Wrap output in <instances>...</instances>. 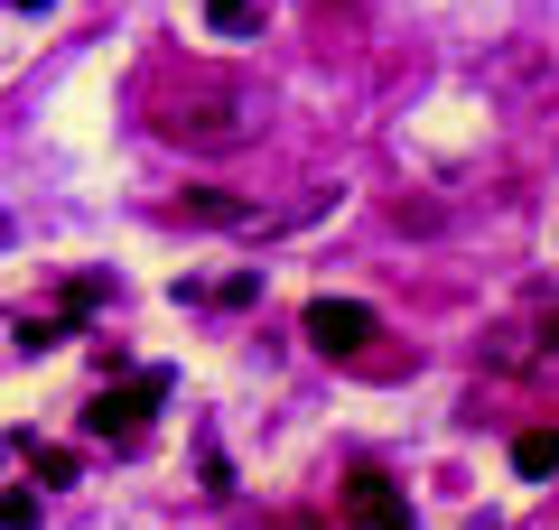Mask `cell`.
Here are the masks:
<instances>
[{"label":"cell","instance_id":"52a82bcc","mask_svg":"<svg viewBox=\"0 0 559 530\" xmlns=\"http://www.w3.org/2000/svg\"><path fill=\"white\" fill-rule=\"evenodd\" d=\"M205 28H215V38H242V28H252V0H205Z\"/></svg>","mask_w":559,"mask_h":530},{"label":"cell","instance_id":"5b68a950","mask_svg":"<svg viewBox=\"0 0 559 530\" xmlns=\"http://www.w3.org/2000/svg\"><path fill=\"white\" fill-rule=\"evenodd\" d=\"M513 474H532V484H540V474H559V429H522L513 437Z\"/></svg>","mask_w":559,"mask_h":530},{"label":"cell","instance_id":"9c48e42d","mask_svg":"<svg viewBox=\"0 0 559 530\" xmlns=\"http://www.w3.org/2000/svg\"><path fill=\"white\" fill-rule=\"evenodd\" d=\"M66 335H75L66 316H28V326H20V345H28V353H47V345H66Z\"/></svg>","mask_w":559,"mask_h":530},{"label":"cell","instance_id":"ba28073f","mask_svg":"<svg viewBox=\"0 0 559 530\" xmlns=\"http://www.w3.org/2000/svg\"><path fill=\"white\" fill-rule=\"evenodd\" d=\"M0 530H38V493H28V484L0 493Z\"/></svg>","mask_w":559,"mask_h":530},{"label":"cell","instance_id":"4fadbf2b","mask_svg":"<svg viewBox=\"0 0 559 530\" xmlns=\"http://www.w3.org/2000/svg\"><path fill=\"white\" fill-rule=\"evenodd\" d=\"M20 10H47V0H20Z\"/></svg>","mask_w":559,"mask_h":530},{"label":"cell","instance_id":"8992f818","mask_svg":"<svg viewBox=\"0 0 559 530\" xmlns=\"http://www.w3.org/2000/svg\"><path fill=\"white\" fill-rule=\"evenodd\" d=\"M187 215H197V224H252V205H242V196H215V186H187Z\"/></svg>","mask_w":559,"mask_h":530},{"label":"cell","instance_id":"8fae6325","mask_svg":"<svg viewBox=\"0 0 559 530\" xmlns=\"http://www.w3.org/2000/svg\"><path fill=\"white\" fill-rule=\"evenodd\" d=\"M540 353H559V308H550V316H540Z\"/></svg>","mask_w":559,"mask_h":530},{"label":"cell","instance_id":"7c38bea8","mask_svg":"<svg viewBox=\"0 0 559 530\" xmlns=\"http://www.w3.org/2000/svg\"><path fill=\"white\" fill-rule=\"evenodd\" d=\"M261 530H318V521H299V511H280V521H261Z\"/></svg>","mask_w":559,"mask_h":530},{"label":"cell","instance_id":"3957f363","mask_svg":"<svg viewBox=\"0 0 559 530\" xmlns=\"http://www.w3.org/2000/svg\"><path fill=\"white\" fill-rule=\"evenodd\" d=\"M299 326H308V345H318V353L355 363V353H364V345L382 335V316L364 308V298H308V316H299Z\"/></svg>","mask_w":559,"mask_h":530},{"label":"cell","instance_id":"6da1fadb","mask_svg":"<svg viewBox=\"0 0 559 530\" xmlns=\"http://www.w3.org/2000/svg\"><path fill=\"white\" fill-rule=\"evenodd\" d=\"M150 131L178 140V149H242L261 131V103L242 84H224V75H187V94H168L150 112Z\"/></svg>","mask_w":559,"mask_h":530},{"label":"cell","instance_id":"277c9868","mask_svg":"<svg viewBox=\"0 0 559 530\" xmlns=\"http://www.w3.org/2000/svg\"><path fill=\"white\" fill-rule=\"evenodd\" d=\"M345 521L355 530H411V503H401L382 474H355V484H345Z\"/></svg>","mask_w":559,"mask_h":530},{"label":"cell","instance_id":"7a4b0ae2","mask_svg":"<svg viewBox=\"0 0 559 530\" xmlns=\"http://www.w3.org/2000/svg\"><path fill=\"white\" fill-rule=\"evenodd\" d=\"M168 400V373H140L121 382V392H103L94 410H84V437H112V447H140V429H150V410Z\"/></svg>","mask_w":559,"mask_h":530},{"label":"cell","instance_id":"30bf717a","mask_svg":"<svg viewBox=\"0 0 559 530\" xmlns=\"http://www.w3.org/2000/svg\"><path fill=\"white\" fill-rule=\"evenodd\" d=\"M28 466H38V484H75V456H66V447H38Z\"/></svg>","mask_w":559,"mask_h":530}]
</instances>
